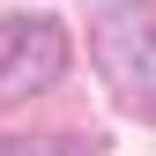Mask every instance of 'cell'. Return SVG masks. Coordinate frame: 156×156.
<instances>
[{
	"label": "cell",
	"mask_w": 156,
	"mask_h": 156,
	"mask_svg": "<svg viewBox=\"0 0 156 156\" xmlns=\"http://www.w3.org/2000/svg\"><path fill=\"white\" fill-rule=\"evenodd\" d=\"M97 60L126 112L156 119V8H119L97 23Z\"/></svg>",
	"instance_id": "cell-1"
},
{
	"label": "cell",
	"mask_w": 156,
	"mask_h": 156,
	"mask_svg": "<svg viewBox=\"0 0 156 156\" xmlns=\"http://www.w3.org/2000/svg\"><path fill=\"white\" fill-rule=\"evenodd\" d=\"M67 74V30L45 15L0 23V97H45Z\"/></svg>",
	"instance_id": "cell-2"
},
{
	"label": "cell",
	"mask_w": 156,
	"mask_h": 156,
	"mask_svg": "<svg viewBox=\"0 0 156 156\" xmlns=\"http://www.w3.org/2000/svg\"><path fill=\"white\" fill-rule=\"evenodd\" d=\"M0 156H89L82 141H60V134H23V141H8Z\"/></svg>",
	"instance_id": "cell-3"
}]
</instances>
